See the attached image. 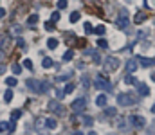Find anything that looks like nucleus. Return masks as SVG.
Here are the masks:
<instances>
[{
  "instance_id": "obj_47",
  "label": "nucleus",
  "mask_w": 155,
  "mask_h": 135,
  "mask_svg": "<svg viewBox=\"0 0 155 135\" xmlns=\"http://www.w3.org/2000/svg\"><path fill=\"white\" fill-rule=\"evenodd\" d=\"M152 79H153V81H155V72H153V74H152Z\"/></svg>"
},
{
  "instance_id": "obj_20",
  "label": "nucleus",
  "mask_w": 155,
  "mask_h": 135,
  "mask_svg": "<svg viewBox=\"0 0 155 135\" xmlns=\"http://www.w3.org/2000/svg\"><path fill=\"white\" fill-rule=\"evenodd\" d=\"M47 47H49V49H56L58 47V40L56 38H49L47 40Z\"/></svg>"
},
{
  "instance_id": "obj_9",
  "label": "nucleus",
  "mask_w": 155,
  "mask_h": 135,
  "mask_svg": "<svg viewBox=\"0 0 155 135\" xmlns=\"http://www.w3.org/2000/svg\"><path fill=\"white\" fill-rule=\"evenodd\" d=\"M25 85H27V88H29L31 92H38V85H40V81H36V79L29 78L27 81H25Z\"/></svg>"
},
{
  "instance_id": "obj_46",
  "label": "nucleus",
  "mask_w": 155,
  "mask_h": 135,
  "mask_svg": "<svg viewBox=\"0 0 155 135\" xmlns=\"http://www.w3.org/2000/svg\"><path fill=\"white\" fill-rule=\"evenodd\" d=\"M152 113H155V103H153V106H152Z\"/></svg>"
},
{
  "instance_id": "obj_6",
  "label": "nucleus",
  "mask_w": 155,
  "mask_h": 135,
  "mask_svg": "<svg viewBox=\"0 0 155 135\" xmlns=\"http://www.w3.org/2000/svg\"><path fill=\"white\" fill-rule=\"evenodd\" d=\"M117 27L119 29H128V16H126V11H121V15H119V18H117Z\"/></svg>"
},
{
  "instance_id": "obj_21",
  "label": "nucleus",
  "mask_w": 155,
  "mask_h": 135,
  "mask_svg": "<svg viewBox=\"0 0 155 135\" xmlns=\"http://www.w3.org/2000/svg\"><path fill=\"white\" fill-rule=\"evenodd\" d=\"M22 117V110H13L11 112V121H18Z\"/></svg>"
},
{
  "instance_id": "obj_40",
  "label": "nucleus",
  "mask_w": 155,
  "mask_h": 135,
  "mask_svg": "<svg viewBox=\"0 0 155 135\" xmlns=\"http://www.w3.org/2000/svg\"><path fill=\"white\" fill-rule=\"evenodd\" d=\"M69 76H70V72L69 74H62V76H58V81H67V79H69Z\"/></svg>"
},
{
  "instance_id": "obj_26",
  "label": "nucleus",
  "mask_w": 155,
  "mask_h": 135,
  "mask_svg": "<svg viewBox=\"0 0 155 135\" xmlns=\"http://www.w3.org/2000/svg\"><path fill=\"white\" fill-rule=\"evenodd\" d=\"M72 56H74V51H72V49H69V51H67V52L63 54V61H70Z\"/></svg>"
},
{
  "instance_id": "obj_25",
  "label": "nucleus",
  "mask_w": 155,
  "mask_h": 135,
  "mask_svg": "<svg viewBox=\"0 0 155 135\" xmlns=\"http://www.w3.org/2000/svg\"><path fill=\"white\" fill-rule=\"evenodd\" d=\"M42 65H43V69H51V67L54 65V61H52L51 58H43V63Z\"/></svg>"
},
{
  "instance_id": "obj_5",
  "label": "nucleus",
  "mask_w": 155,
  "mask_h": 135,
  "mask_svg": "<svg viewBox=\"0 0 155 135\" xmlns=\"http://www.w3.org/2000/svg\"><path fill=\"white\" fill-rule=\"evenodd\" d=\"M11 42H13L11 32H7V34H2V36H0V51H7L9 47H11Z\"/></svg>"
},
{
  "instance_id": "obj_7",
  "label": "nucleus",
  "mask_w": 155,
  "mask_h": 135,
  "mask_svg": "<svg viewBox=\"0 0 155 135\" xmlns=\"http://www.w3.org/2000/svg\"><path fill=\"white\" fill-rule=\"evenodd\" d=\"M130 121H132V126H135V128H144V124H146L143 115H132Z\"/></svg>"
},
{
  "instance_id": "obj_19",
  "label": "nucleus",
  "mask_w": 155,
  "mask_h": 135,
  "mask_svg": "<svg viewBox=\"0 0 155 135\" xmlns=\"http://www.w3.org/2000/svg\"><path fill=\"white\" fill-rule=\"evenodd\" d=\"M5 85L13 88V86H16V85H18V79H16V78H5Z\"/></svg>"
},
{
  "instance_id": "obj_43",
  "label": "nucleus",
  "mask_w": 155,
  "mask_h": 135,
  "mask_svg": "<svg viewBox=\"0 0 155 135\" xmlns=\"http://www.w3.org/2000/svg\"><path fill=\"white\" fill-rule=\"evenodd\" d=\"M20 31H22V27H18V25L13 27V32H20Z\"/></svg>"
},
{
  "instance_id": "obj_28",
  "label": "nucleus",
  "mask_w": 155,
  "mask_h": 135,
  "mask_svg": "<svg viewBox=\"0 0 155 135\" xmlns=\"http://www.w3.org/2000/svg\"><path fill=\"white\" fill-rule=\"evenodd\" d=\"M94 34H97V36H101V34H105V25H97L96 29H94Z\"/></svg>"
},
{
  "instance_id": "obj_37",
  "label": "nucleus",
  "mask_w": 155,
  "mask_h": 135,
  "mask_svg": "<svg viewBox=\"0 0 155 135\" xmlns=\"http://www.w3.org/2000/svg\"><path fill=\"white\" fill-rule=\"evenodd\" d=\"M16 45L22 47V49H25V40L24 38H16Z\"/></svg>"
},
{
  "instance_id": "obj_29",
  "label": "nucleus",
  "mask_w": 155,
  "mask_h": 135,
  "mask_svg": "<svg viewBox=\"0 0 155 135\" xmlns=\"http://www.w3.org/2000/svg\"><path fill=\"white\" fill-rule=\"evenodd\" d=\"M97 47H101V49H106V47H108V42H106L105 38H99V40H97Z\"/></svg>"
},
{
  "instance_id": "obj_13",
  "label": "nucleus",
  "mask_w": 155,
  "mask_h": 135,
  "mask_svg": "<svg viewBox=\"0 0 155 135\" xmlns=\"http://www.w3.org/2000/svg\"><path fill=\"white\" fill-rule=\"evenodd\" d=\"M137 92L141 94V96H148V94H150V88H148L144 83H139L137 81Z\"/></svg>"
},
{
  "instance_id": "obj_32",
  "label": "nucleus",
  "mask_w": 155,
  "mask_h": 135,
  "mask_svg": "<svg viewBox=\"0 0 155 135\" xmlns=\"http://www.w3.org/2000/svg\"><path fill=\"white\" fill-rule=\"evenodd\" d=\"M83 27H85V32H87V34H90V32L94 31V29H92V24H90V22H85V25H83Z\"/></svg>"
},
{
  "instance_id": "obj_1",
  "label": "nucleus",
  "mask_w": 155,
  "mask_h": 135,
  "mask_svg": "<svg viewBox=\"0 0 155 135\" xmlns=\"http://www.w3.org/2000/svg\"><path fill=\"white\" fill-rule=\"evenodd\" d=\"M135 101L137 97L135 96H132V94H119L117 96V105L119 106H132V105H135Z\"/></svg>"
},
{
  "instance_id": "obj_15",
  "label": "nucleus",
  "mask_w": 155,
  "mask_h": 135,
  "mask_svg": "<svg viewBox=\"0 0 155 135\" xmlns=\"http://www.w3.org/2000/svg\"><path fill=\"white\" fill-rule=\"evenodd\" d=\"M139 63L143 65V67H150L155 63V59L153 58H143V56H139Z\"/></svg>"
},
{
  "instance_id": "obj_44",
  "label": "nucleus",
  "mask_w": 155,
  "mask_h": 135,
  "mask_svg": "<svg viewBox=\"0 0 155 135\" xmlns=\"http://www.w3.org/2000/svg\"><path fill=\"white\" fill-rule=\"evenodd\" d=\"M4 16H5V9L0 7V18H4Z\"/></svg>"
},
{
  "instance_id": "obj_34",
  "label": "nucleus",
  "mask_w": 155,
  "mask_h": 135,
  "mask_svg": "<svg viewBox=\"0 0 155 135\" xmlns=\"http://www.w3.org/2000/svg\"><path fill=\"white\" fill-rule=\"evenodd\" d=\"M24 67L27 70H32V61H31V59H24Z\"/></svg>"
},
{
  "instance_id": "obj_41",
  "label": "nucleus",
  "mask_w": 155,
  "mask_h": 135,
  "mask_svg": "<svg viewBox=\"0 0 155 135\" xmlns=\"http://www.w3.org/2000/svg\"><path fill=\"white\" fill-rule=\"evenodd\" d=\"M56 97H58V99H63V97H65V92H63V90H56Z\"/></svg>"
},
{
  "instance_id": "obj_42",
  "label": "nucleus",
  "mask_w": 155,
  "mask_h": 135,
  "mask_svg": "<svg viewBox=\"0 0 155 135\" xmlns=\"http://www.w3.org/2000/svg\"><path fill=\"white\" fill-rule=\"evenodd\" d=\"M117 126L121 128V130H123V128H126V123H123V119H121V123H117Z\"/></svg>"
},
{
  "instance_id": "obj_24",
  "label": "nucleus",
  "mask_w": 155,
  "mask_h": 135,
  "mask_svg": "<svg viewBox=\"0 0 155 135\" xmlns=\"http://www.w3.org/2000/svg\"><path fill=\"white\" fill-rule=\"evenodd\" d=\"M38 20H40L38 15H31V16L27 18V24H29V25H35V24H38Z\"/></svg>"
},
{
  "instance_id": "obj_33",
  "label": "nucleus",
  "mask_w": 155,
  "mask_h": 135,
  "mask_svg": "<svg viewBox=\"0 0 155 135\" xmlns=\"http://www.w3.org/2000/svg\"><path fill=\"white\" fill-rule=\"evenodd\" d=\"M83 124H85V126H92V117H90V115H85V117H83Z\"/></svg>"
},
{
  "instance_id": "obj_12",
  "label": "nucleus",
  "mask_w": 155,
  "mask_h": 135,
  "mask_svg": "<svg viewBox=\"0 0 155 135\" xmlns=\"http://www.w3.org/2000/svg\"><path fill=\"white\" fill-rule=\"evenodd\" d=\"M58 126V121L54 117H49V119H45V128L47 130H54V128Z\"/></svg>"
},
{
  "instance_id": "obj_35",
  "label": "nucleus",
  "mask_w": 155,
  "mask_h": 135,
  "mask_svg": "<svg viewBox=\"0 0 155 135\" xmlns=\"http://www.w3.org/2000/svg\"><path fill=\"white\" fill-rule=\"evenodd\" d=\"M11 70H13V72H15V74H20V72H22V67H20L18 63H15V65H13V67H11Z\"/></svg>"
},
{
  "instance_id": "obj_22",
  "label": "nucleus",
  "mask_w": 155,
  "mask_h": 135,
  "mask_svg": "<svg viewBox=\"0 0 155 135\" xmlns=\"http://www.w3.org/2000/svg\"><path fill=\"white\" fill-rule=\"evenodd\" d=\"M13 96H15V94H13V90H11V86H9V88H7V92L4 94V99L7 101V103H11V101H13Z\"/></svg>"
},
{
  "instance_id": "obj_4",
  "label": "nucleus",
  "mask_w": 155,
  "mask_h": 135,
  "mask_svg": "<svg viewBox=\"0 0 155 135\" xmlns=\"http://www.w3.org/2000/svg\"><path fill=\"white\" fill-rule=\"evenodd\" d=\"M85 105H87L85 97H78L76 101H72L70 108H72V112H74V113H83V112H85Z\"/></svg>"
},
{
  "instance_id": "obj_8",
  "label": "nucleus",
  "mask_w": 155,
  "mask_h": 135,
  "mask_svg": "<svg viewBox=\"0 0 155 135\" xmlns=\"http://www.w3.org/2000/svg\"><path fill=\"white\" fill-rule=\"evenodd\" d=\"M47 108H49L51 112H54V113H63V108H62V105H60L58 101H49Z\"/></svg>"
},
{
  "instance_id": "obj_38",
  "label": "nucleus",
  "mask_w": 155,
  "mask_h": 135,
  "mask_svg": "<svg viewBox=\"0 0 155 135\" xmlns=\"http://www.w3.org/2000/svg\"><path fill=\"white\" fill-rule=\"evenodd\" d=\"M81 83H83L85 88H89V86H90V79L89 78H81Z\"/></svg>"
},
{
  "instance_id": "obj_2",
  "label": "nucleus",
  "mask_w": 155,
  "mask_h": 135,
  "mask_svg": "<svg viewBox=\"0 0 155 135\" xmlns=\"http://www.w3.org/2000/svg\"><path fill=\"white\" fill-rule=\"evenodd\" d=\"M94 88H97V90H110L112 88V83H110L108 78L97 76L96 79H94Z\"/></svg>"
},
{
  "instance_id": "obj_31",
  "label": "nucleus",
  "mask_w": 155,
  "mask_h": 135,
  "mask_svg": "<svg viewBox=\"0 0 155 135\" xmlns=\"http://www.w3.org/2000/svg\"><path fill=\"white\" fill-rule=\"evenodd\" d=\"M72 90H74V85H72V83H67V85H65V88H63V92H65V96H67V94H70Z\"/></svg>"
},
{
  "instance_id": "obj_39",
  "label": "nucleus",
  "mask_w": 155,
  "mask_h": 135,
  "mask_svg": "<svg viewBox=\"0 0 155 135\" xmlns=\"http://www.w3.org/2000/svg\"><path fill=\"white\" fill-rule=\"evenodd\" d=\"M45 29L47 31H52V29H54V22H45Z\"/></svg>"
},
{
  "instance_id": "obj_18",
  "label": "nucleus",
  "mask_w": 155,
  "mask_h": 135,
  "mask_svg": "<svg viewBox=\"0 0 155 135\" xmlns=\"http://www.w3.org/2000/svg\"><path fill=\"white\" fill-rule=\"evenodd\" d=\"M79 18H81V15H79V11H72V13H70V18H69V20H70L72 24H76Z\"/></svg>"
},
{
  "instance_id": "obj_16",
  "label": "nucleus",
  "mask_w": 155,
  "mask_h": 135,
  "mask_svg": "<svg viewBox=\"0 0 155 135\" xmlns=\"http://www.w3.org/2000/svg\"><path fill=\"white\" fill-rule=\"evenodd\" d=\"M106 101H108V99H106V96H105V94H99V96L96 97V105L97 106H106Z\"/></svg>"
},
{
  "instance_id": "obj_23",
  "label": "nucleus",
  "mask_w": 155,
  "mask_h": 135,
  "mask_svg": "<svg viewBox=\"0 0 155 135\" xmlns=\"http://www.w3.org/2000/svg\"><path fill=\"white\" fill-rule=\"evenodd\" d=\"M105 113H106V115H110V117H114V115L117 113V110H116L114 106H106V108H105Z\"/></svg>"
},
{
  "instance_id": "obj_30",
  "label": "nucleus",
  "mask_w": 155,
  "mask_h": 135,
  "mask_svg": "<svg viewBox=\"0 0 155 135\" xmlns=\"http://www.w3.org/2000/svg\"><path fill=\"white\" fill-rule=\"evenodd\" d=\"M0 132H9V123H7V121L0 123Z\"/></svg>"
},
{
  "instance_id": "obj_3",
  "label": "nucleus",
  "mask_w": 155,
  "mask_h": 135,
  "mask_svg": "<svg viewBox=\"0 0 155 135\" xmlns=\"http://www.w3.org/2000/svg\"><path fill=\"white\" fill-rule=\"evenodd\" d=\"M103 67H105V70H106V72H114V70H117V69H119V59H117V58H114V56H108V58L105 59Z\"/></svg>"
},
{
  "instance_id": "obj_45",
  "label": "nucleus",
  "mask_w": 155,
  "mask_h": 135,
  "mask_svg": "<svg viewBox=\"0 0 155 135\" xmlns=\"http://www.w3.org/2000/svg\"><path fill=\"white\" fill-rule=\"evenodd\" d=\"M4 61V51H0V63Z\"/></svg>"
},
{
  "instance_id": "obj_11",
  "label": "nucleus",
  "mask_w": 155,
  "mask_h": 135,
  "mask_svg": "<svg viewBox=\"0 0 155 135\" xmlns=\"http://www.w3.org/2000/svg\"><path fill=\"white\" fill-rule=\"evenodd\" d=\"M144 20H146V13H144V11H137V13H135V16H133V22H135L137 25H139V24H143Z\"/></svg>"
},
{
  "instance_id": "obj_14",
  "label": "nucleus",
  "mask_w": 155,
  "mask_h": 135,
  "mask_svg": "<svg viewBox=\"0 0 155 135\" xmlns=\"http://www.w3.org/2000/svg\"><path fill=\"white\" fill-rule=\"evenodd\" d=\"M49 88H51L49 81H40V85H38V94H45Z\"/></svg>"
},
{
  "instance_id": "obj_36",
  "label": "nucleus",
  "mask_w": 155,
  "mask_h": 135,
  "mask_svg": "<svg viewBox=\"0 0 155 135\" xmlns=\"http://www.w3.org/2000/svg\"><path fill=\"white\" fill-rule=\"evenodd\" d=\"M51 20H52V22H58V20H60V11H54V13H52V15H51Z\"/></svg>"
},
{
  "instance_id": "obj_17",
  "label": "nucleus",
  "mask_w": 155,
  "mask_h": 135,
  "mask_svg": "<svg viewBox=\"0 0 155 135\" xmlns=\"http://www.w3.org/2000/svg\"><path fill=\"white\" fill-rule=\"evenodd\" d=\"M123 81H125V85H137V79L133 78L130 72H128V76H125V78H123Z\"/></svg>"
},
{
  "instance_id": "obj_10",
  "label": "nucleus",
  "mask_w": 155,
  "mask_h": 135,
  "mask_svg": "<svg viewBox=\"0 0 155 135\" xmlns=\"http://www.w3.org/2000/svg\"><path fill=\"white\" fill-rule=\"evenodd\" d=\"M125 67H126V70L130 72V74H133V72L137 70V67H139V65H137V61H135V59H128Z\"/></svg>"
},
{
  "instance_id": "obj_27",
  "label": "nucleus",
  "mask_w": 155,
  "mask_h": 135,
  "mask_svg": "<svg viewBox=\"0 0 155 135\" xmlns=\"http://www.w3.org/2000/svg\"><path fill=\"white\" fill-rule=\"evenodd\" d=\"M67 5H69V0H58V4H56V7L58 9H65Z\"/></svg>"
}]
</instances>
